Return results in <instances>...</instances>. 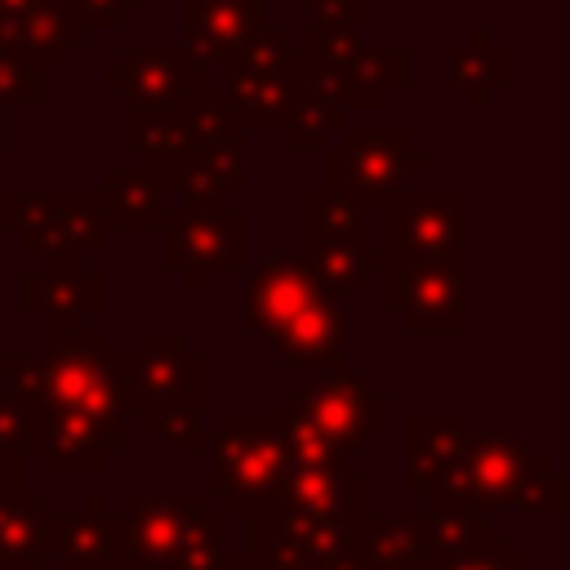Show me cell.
<instances>
[{"label": "cell", "mask_w": 570, "mask_h": 570, "mask_svg": "<svg viewBox=\"0 0 570 570\" xmlns=\"http://www.w3.org/2000/svg\"><path fill=\"white\" fill-rule=\"evenodd\" d=\"M450 85L468 98L472 111H485L494 89L508 85V49L494 45L485 27H472L468 40L450 49Z\"/></svg>", "instance_id": "484cf974"}, {"label": "cell", "mask_w": 570, "mask_h": 570, "mask_svg": "<svg viewBox=\"0 0 570 570\" xmlns=\"http://www.w3.org/2000/svg\"><path fill=\"white\" fill-rule=\"evenodd\" d=\"M0 36H9L40 71H53L85 45V27L67 0H0Z\"/></svg>", "instance_id": "7402d4cb"}, {"label": "cell", "mask_w": 570, "mask_h": 570, "mask_svg": "<svg viewBox=\"0 0 570 570\" xmlns=\"http://www.w3.org/2000/svg\"><path fill=\"white\" fill-rule=\"evenodd\" d=\"M129 410L142 414V432L169 450L200 454L205 410V356L187 347L183 330H147L138 352H116Z\"/></svg>", "instance_id": "277c9868"}, {"label": "cell", "mask_w": 570, "mask_h": 570, "mask_svg": "<svg viewBox=\"0 0 570 570\" xmlns=\"http://www.w3.org/2000/svg\"><path fill=\"white\" fill-rule=\"evenodd\" d=\"M22 490V454H0V494Z\"/></svg>", "instance_id": "836d02e7"}, {"label": "cell", "mask_w": 570, "mask_h": 570, "mask_svg": "<svg viewBox=\"0 0 570 570\" xmlns=\"http://www.w3.org/2000/svg\"><path fill=\"white\" fill-rule=\"evenodd\" d=\"M387 249L410 258H468V191H410L401 187L387 205Z\"/></svg>", "instance_id": "2e32d148"}, {"label": "cell", "mask_w": 570, "mask_h": 570, "mask_svg": "<svg viewBox=\"0 0 570 570\" xmlns=\"http://www.w3.org/2000/svg\"><path fill=\"white\" fill-rule=\"evenodd\" d=\"M387 276V312L410 334H463L468 330V258H410L379 254Z\"/></svg>", "instance_id": "8fae6325"}, {"label": "cell", "mask_w": 570, "mask_h": 570, "mask_svg": "<svg viewBox=\"0 0 570 570\" xmlns=\"http://www.w3.org/2000/svg\"><path fill=\"white\" fill-rule=\"evenodd\" d=\"M0 107H22V111L45 107V71L9 36H0Z\"/></svg>", "instance_id": "f546056e"}, {"label": "cell", "mask_w": 570, "mask_h": 570, "mask_svg": "<svg viewBox=\"0 0 570 570\" xmlns=\"http://www.w3.org/2000/svg\"><path fill=\"white\" fill-rule=\"evenodd\" d=\"M0 218L18 240L40 258H85L107 245L111 218L102 205V191H4Z\"/></svg>", "instance_id": "30bf717a"}, {"label": "cell", "mask_w": 570, "mask_h": 570, "mask_svg": "<svg viewBox=\"0 0 570 570\" xmlns=\"http://www.w3.org/2000/svg\"><path fill=\"white\" fill-rule=\"evenodd\" d=\"M281 414L321 445H330L334 454H352L387 428V396L374 392L361 370L338 365V370H321L307 387H298Z\"/></svg>", "instance_id": "9c48e42d"}, {"label": "cell", "mask_w": 570, "mask_h": 570, "mask_svg": "<svg viewBox=\"0 0 570 570\" xmlns=\"http://www.w3.org/2000/svg\"><path fill=\"white\" fill-rule=\"evenodd\" d=\"M102 205L111 232H151L165 218V169L160 165H120L102 174Z\"/></svg>", "instance_id": "d4e9b609"}, {"label": "cell", "mask_w": 570, "mask_h": 570, "mask_svg": "<svg viewBox=\"0 0 570 570\" xmlns=\"http://www.w3.org/2000/svg\"><path fill=\"white\" fill-rule=\"evenodd\" d=\"M4 392L18 401L31 450L49 476H98L125 450V383L116 352L94 330L45 334L40 356L4 352Z\"/></svg>", "instance_id": "6da1fadb"}, {"label": "cell", "mask_w": 570, "mask_h": 570, "mask_svg": "<svg viewBox=\"0 0 570 570\" xmlns=\"http://www.w3.org/2000/svg\"><path fill=\"white\" fill-rule=\"evenodd\" d=\"M22 307L45 321V334L85 330V321L102 307V276L80 258H45L22 276Z\"/></svg>", "instance_id": "ac0fdd59"}, {"label": "cell", "mask_w": 570, "mask_h": 570, "mask_svg": "<svg viewBox=\"0 0 570 570\" xmlns=\"http://www.w3.org/2000/svg\"><path fill=\"white\" fill-rule=\"evenodd\" d=\"M347 116L352 111H343V107H334V102H325V98L303 89V102L294 107V116L285 125V142L294 151H325L330 138L347 129Z\"/></svg>", "instance_id": "f1b7e54d"}, {"label": "cell", "mask_w": 570, "mask_h": 570, "mask_svg": "<svg viewBox=\"0 0 570 570\" xmlns=\"http://www.w3.org/2000/svg\"><path fill=\"white\" fill-rule=\"evenodd\" d=\"M267 27V0H183V49L209 71Z\"/></svg>", "instance_id": "44dd1931"}, {"label": "cell", "mask_w": 570, "mask_h": 570, "mask_svg": "<svg viewBox=\"0 0 570 570\" xmlns=\"http://www.w3.org/2000/svg\"><path fill=\"white\" fill-rule=\"evenodd\" d=\"M218 94L245 129H285L303 102V49H294L281 27H263L223 62Z\"/></svg>", "instance_id": "52a82bcc"}, {"label": "cell", "mask_w": 570, "mask_h": 570, "mask_svg": "<svg viewBox=\"0 0 570 570\" xmlns=\"http://www.w3.org/2000/svg\"><path fill=\"white\" fill-rule=\"evenodd\" d=\"M0 196H4V147H0Z\"/></svg>", "instance_id": "d590c367"}, {"label": "cell", "mask_w": 570, "mask_h": 570, "mask_svg": "<svg viewBox=\"0 0 570 570\" xmlns=\"http://www.w3.org/2000/svg\"><path fill=\"white\" fill-rule=\"evenodd\" d=\"M102 85L120 89L125 111L134 116H156V111H178L191 98H200L205 67L178 45V49H120L116 67L102 71Z\"/></svg>", "instance_id": "e0dca14e"}, {"label": "cell", "mask_w": 570, "mask_h": 570, "mask_svg": "<svg viewBox=\"0 0 570 570\" xmlns=\"http://www.w3.org/2000/svg\"><path fill=\"white\" fill-rule=\"evenodd\" d=\"M160 258L165 272L183 281V289L200 294L214 272H240L249 254V218L245 209H165L160 218Z\"/></svg>", "instance_id": "4fadbf2b"}, {"label": "cell", "mask_w": 570, "mask_h": 570, "mask_svg": "<svg viewBox=\"0 0 570 570\" xmlns=\"http://www.w3.org/2000/svg\"><path fill=\"white\" fill-rule=\"evenodd\" d=\"M419 543H423V517L414 512L383 517L365 508L343 534V557L356 561L361 570H414Z\"/></svg>", "instance_id": "cb8c5ba5"}, {"label": "cell", "mask_w": 570, "mask_h": 570, "mask_svg": "<svg viewBox=\"0 0 570 570\" xmlns=\"http://www.w3.org/2000/svg\"><path fill=\"white\" fill-rule=\"evenodd\" d=\"M236 134H245V125L236 120L227 98L205 85L200 98H191L178 111H156V116L125 111L120 142H125V151L142 156L147 165H174V160H187L223 138H236Z\"/></svg>", "instance_id": "9a60e30c"}, {"label": "cell", "mask_w": 570, "mask_h": 570, "mask_svg": "<svg viewBox=\"0 0 570 570\" xmlns=\"http://www.w3.org/2000/svg\"><path fill=\"white\" fill-rule=\"evenodd\" d=\"M27 450H31L27 419H22L18 401L9 392H0V454H27Z\"/></svg>", "instance_id": "d6a6232c"}, {"label": "cell", "mask_w": 570, "mask_h": 570, "mask_svg": "<svg viewBox=\"0 0 570 570\" xmlns=\"http://www.w3.org/2000/svg\"><path fill=\"white\" fill-rule=\"evenodd\" d=\"M120 548H125V570H169L178 566L200 530L209 525L214 508L209 494H125L120 508Z\"/></svg>", "instance_id": "7c38bea8"}, {"label": "cell", "mask_w": 570, "mask_h": 570, "mask_svg": "<svg viewBox=\"0 0 570 570\" xmlns=\"http://www.w3.org/2000/svg\"><path fill=\"white\" fill-rule=\"evenodd\" d=\"M165 169V209H223L245 187V134L223 138Z\"/></svg>", "instance_id": "ffe728a7"}, {"label": "cell", "mask_w": 570, "mask_h": 570, "mask_svg": "<svg viewBox=\"0 0 570 570\" xmlns=\"http://www.w3.org/2000/svg\"><path fill=\"white\" fill-rule=\"evenodd\" d=\"M463 503L476 512L521 508V512H566L570 485L543 450H530L508 432H468L450 459L436 494L428 503Z\"/></svg>", "instance_id": "3957f363"}, {"label": "cell", "mask_w": 570, "mask_h": 570, "mask_svg": "<svg viewBox=\"0 0 570 570\" xmlns=\"http://www.w3.org/2000/svg\"><path fill=\"white\" fill-rule=\"evenodd\" d=\"M468 432H472L468 414H423V410H414L405 419V490L419 494V499H432Z\"/></svg>", "instance_id": "603a6c76"}, {"label": "cell", "mask_w": 570, "mask_h": 570, "mask_svg": "<svg viewBox=\"0 0 570 570\" xmlns=\"http://www.w3.org/2000/svg\"><path fill=\"white\" fill-rule=\"evenodd\" d=\"M245 334L303 370H338L347 347L343 294L325 289L303 249L272 254L245 285Z\"/></svg>", "instance_id": "7a4b0ae2"}, {"label": "cell", "mask_w": 570, "mask_h": 570, "mask_svg": "<svg viewBox=\"0 0 570 570\" xmlns=\"http://www.w3.org/2000/svg\"><path fill=\"white\" fill-rule=\"evenodd\" d=\"M45 557H58L62 570H125L120 517L98 490L85 494L80 512H45Z\"/></svg>", "instance_id": "d6986e66"}, {"label": "cell", "mask_w": 570, "mask_h": 570, "mask_svg": "<svg viewBox=\"0 0 570 570\" xmlns=\"http://www.w3.org/2000/svg\"><path fill=\"white\" fill-rule=\"evenodd\" d=\"M419 169H432V151L414 147L405 129H343L325 147V187L361 214L383 209Z\"/></svg>", "instance_id": "ba28073f"}, {"label": "cell", "mask_w": 570, "mask_h": 570, "mask_svg": "<svg viewBox=\"0 0 570 570\" xmlns=\"http://www.w3.org/2000/svg\"><path fill=\"white\" fill-rule=\"evenodd\" d=\"M67 4L76 9V18H80L85 31H89V27H98V31H120L125 18H129L134 9H142L147 0H67Z\"/></svg>", "instance_id": "1f68e13d"}, {"label": "cell", "mask_w": 570, "mask_h": 570, "mask_svg": "<svg viewBox=\"0 0 570 570\" xmlns=\"http://www.w3.org/2000/svg\"><path fill=\"white\" fill-rule=\"evenodd\" d=\"M307 31H334V27H365L370 0H307Z\"/></svg>", "instance_id": "4dcf8cb0"}, {"label": "cell", "mask_w": 570, "mask_h": 570, "mask_svg": "<svg viewBox=\"0 0 570 570\" xmlns=\"http://www.w3.org/2000/svg\"><path fill=\"white\" fill-rule=\"evenodd\" d=\"M307 263L316 281L334 294H361L370 285V272L379 267V254L365 236V214L334 196L330 187L307 191Z\"/></svg>", "instance_id": "5bb4252c"}, {"label": "cell", "mask_w": 570, "mask_h": 570, "mask_svg": "<svg viewBox=\"0 0 570 570\" xmlns=\"http://www.w3.org/2000/svg\"><path fill=\"white\" fill-rule=\"evenodd\" d=\"M0 570H45V557H22V561H0Z\"/></svg>", "instance_id": "e575fe53"}, {"label": "cell", "mask_w": 570, "mask_h": 570, "mask_svg": "<svg viewBox=\"0 0 570 570\" xmlns=\"http://www.w3.org/2000/svg\"><path fill=\"white\" fill-rule=\"evenodd\" d=\"M205 494L223 499L227 512L263 517L285 512L289 481V445L276 414H227L218 436L205 441Z\"/></svg>", "instance_id": "5b68a950"}, {"label": "cell", "mask_w": 570, "mask_h": 570, "mask_svg": "<svg viewBox=\"0 0 570 570\" xmlns=\"http://www.w3.org/2000/svg\"><path fill=\"white\" fill-rule=\"evenodd\" d=\"M0 147H4V107H0Z\"/></svg>", "instance_id": "8d00e7d4"}, {"label": "cell", "mask_w": 570, "mask_h": 570, "mask_svg": "<svg viewBox=\"0 0 570 570\" xmlns=\"http://www.w3.org/2000/svg\"><path fill=\"white\" fill-rule=\"evenodd\" d=\"M414 570H530V561L521 552H512L508 534H499V530H490V521H481L445 552L419 557Z\"/></svg>", "instance_id": "4316f807"}, {"label": "cell", "mask_w": 570, "mask_h": 570, "mask_svg": "<svg viewBox=\"0 0 570 570\" xmlns=\"http://www.w3.org/2000/svg\"><path fill=\"white\" fill-rule=\"evenodd\" d=\"M410 53L401 45H370L365 27L307 31L303 40V89L352 111L387 107L392 89H405Z\"/></svg>", "instance_id": "8992f818"}, {"label": "cell", "mask_w": 570, "mask_h": 570, "mask_svg": "<svg viewBox=\"0 0 570 570\" xmlns=\"http://www.w3.org/2000/svg\"><path fill=\"white\" fill-rule=\"evenodd\" d=\"M45 557V499L40 490L0 494V561Z\"/></svg>", "instance_id": "83f0119b"}]
</instances>
